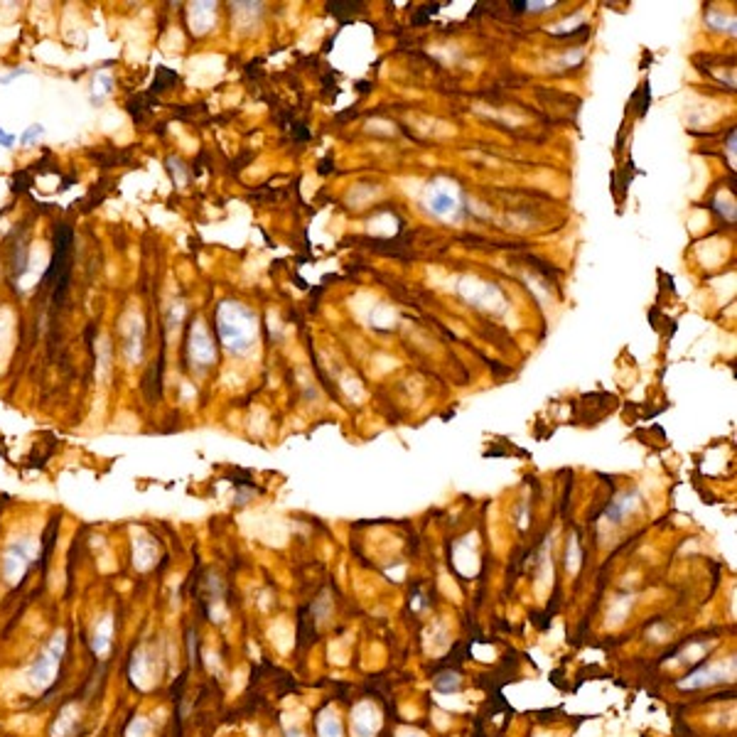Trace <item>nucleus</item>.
<instances>
[{"mask_svg":"<svg viewBox=\"0 0 737 737\" xmlns=\"http://www.w3.org/2000/svg\"><path fill=\"white\" fill-rule=\"evenodd\" d=\"M64 657H67V632L59 629V632L52 634V639L40 649L35 661L28 666V671H25L28 683L35 691H47L54 683V679H57V671L62 666Z\"/></svg>","mask_w":737,"mask_h":737,"instance_id":"obj_1","label":"nucleus"},{"mask_svg":"<svg viewBox=\"0 0 737 737\" xmlns=\"http://www.w3.org/2000/svg\"><path fill=\"white\" fill-rule=\"evenodd\" d=\"M37 558V543L32 538H18V541L8 543L3 560H0V573L6 578L8 585H18L28 575L30 565Z\"/></svg>","mask_w":737,"mask_h":737,"instance_id":"obj_2","label":"nucleus"},{"mask_svg":"<svg viewBox=\"0 0 737 737\" xmlns=\"http://www.w3.org/2000/svg\"><path fill=\"white\" fill-rule=\"evenodd\" d=\"M735 676V661L727 663H713V666H703L701 671L688 676V681H681V688H703V685H713L720 681H730Z\"/></svg>","mask_w":737,"mask_h":737,"instance_id":"obj_3","label":"nucleus"},{"mask_svg":"<svg viewBox=\"0 0 737 737\" xmlns=\"http://www.w3.org/2000/svg\"><path fill=\"white\" fill-rule=\"evenodd\" d=\"M113 632H116L113 615H104L96 622V627H94L91 651H94V657L101 659V661H106V659H109V654H111V649H113Z\"/></svg>","mask_w":737,"mask_h":737,"instance_id":"obj_4","label":"nucleus"},{"mask_svg":"<svg viewBox=\"0 0 737 737\" xmlns=\"http://www.w3.org/2000/svg\"><path fill=\"white\" fill-rule=\"evenodd\" d=\"M381 718L376 713V708L371 703H359L354 713H351V730L357 737H374V732L379 730Z\"/></svg>","mask_w":737,"mask_h":737,"instance_id":"obj_5","label":"nucleus"},{"mask_svg":"<svg viewBox=\"0 0 737 737\" xmlns=\"http://www.w3.org/2000/svg\"><path fill=\"white\" fill-rule=\"evenodd\" d=\"M79 723H81L79 705L74 701L64 703L52 725V737H74L76 730H79Z\"/></svg>","mask_w":737,"mask_h":737,"instance_id":"obj_6","label":"nucleus"},{"mask_svg":"<svg viewBox=\"0 0 737 737\" xmlns=\"http://www.w3.org/2000/svg\"><path fill=\"white\" fill-rule=\"evenodd\" d=\"M128 676H131V681H133L135 685H138L140 691H145V688H148V681H150V657L145 654L143 649H135V651H133L131 663H128Z\"/></svg>","mask_w":737,"mask_h":737,"instance_id":"obj_7","label":"nucleus"},{"mask_svg":"<svg viewBox=\"0 0 737 737\" xmlns=\"http://www.w3.org/2000/svg\"><path fill=\"white\" fill-rule=\"evenodd\" d=\"M317 732H320V737H342V725H340V720H337V715H332V713L320 715V720H317Z\"/></svg>","mask_w":737,"mask_h":737,"instance_id":"obj_8","label":"nucleus"},{"mask_svg":"<svg viewBox=\"0 0 737 737\" xmlns=\"http://www.w3.org/2000/svg\"><path fill=\"white\" fill-rule=\"evenodd\" d=\"M150 735V720L143 715H133L131 723L126 725L123 737H148Z\"/></svg>","mask_w":737,"mask_h":737,"instance_id":"obj_9","label":"nucleus"},{"mask_svg":"<svg viewBox=\"0 0 737 737\" xmlns=\"http://www.w3.org/2000/svg\"><path fill=\"white\" fill-rule=\"evenodd\" d=\"M460 683H462V681H460V676H457V674H443V676H438V679H435V691L452 693V691H457V688H460Z\"/></svg>","mask_w":737,"mask_h":737,"instance_id":"obj_10","label":"nucleus"},{"mask_svg":"<svg viewBox=\"0 0 737 737\" xmlns=\"http://www.w3.org/2000/svg\"><path fill=\"white\" fill-rule=\"evenodd\" d=\"M12 140H15V138H12V135H6V133L0 131V143L6 145V148H10V145H12Z\"/></svg>","mask_w":737,"mask_h":737,"instance_id":"obj_11","label":"nucleus"},{"mask_svg":"<svg viewBox=\"0 0 737 737\" xmlns=\"http://www.w3.org/2000/svg\"><path fill=\"white\" fill-rule=\"evenodd\" d=\"M404 737H421V735H404Z\"/></svg>","mask_w":737,"mask_h":737,"instance_id":"obj_12","label":"nucleus"}]
</instances>
